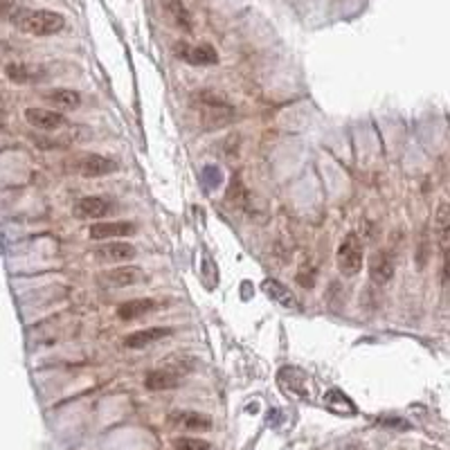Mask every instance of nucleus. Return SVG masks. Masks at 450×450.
<instances>
[{
  "mask_svg": "<svg viewBox=\"0 0 450 450\" xmlns=\"http://www.w3.org/2000/svg\"><path fill=\"white\" fill-rule=\"evenodd\" d=\"M3 16L14 27L32 36H52L66 27V18L50 9H27L14 3H3Z\"/></svg>",
  "mask_w": 450,
  "mask_h": 450,
  "instance_id": "obj_1",
  "label": "nucleus"
},
{
  "mask_svg": "<svg viewBox=\"0 0 450 450\" xmlns=\"http://www.w3.org/2000/svg\"><path fill=\"white\" fill-rule=\"evenodd\" d=\"M435 237L441 257V284L450 282V203H439L435 212Z\"/></svg>",
  "mask_w": 450,
  "mask_h": 450,
  "instance_id": "obj_2",
  "label": "nucleus"
},
{
  "mask_svg": "<svg viewBox=\"0 0 450 450\" xmlns=\"http://www.w3.org/2000/svg\"><path fill=\"white\" fill-rule=\"evenodd\" d=\"M336 261H338L340 273L345 277H354L360 273L363 261H365V246H363V241H360L358 232H349L347 237L342 239Z\"/></svg>",
  "mask_w": 450,
  "mask_h": 450,
  "instance_id": "obj_3",
  "label": "nucleus"
},
{
  "mask_svg": "<svg viewBox=\"0 0 450 450\" xmlns=\"http://www.w3.org/2000/svg\"><path fill=\"white\" fill-rule=\"evenodd\" d=\"M72 171H77L84 178H99L115 174L117 162L106 156H99V153H81V156L72 160Z\"/></svg>",
  "mask_w": 450,
  "mask_h": 450,
  "instance_id": "obj_4",
  "label": "nucleus"
},
{
  "mask_svg": "<svg viewBox=\"0 0 450 450\" xmlns=\"http://www.w3.org/2000/svg\"><path fill=\"white\" fill-rule=\"evenodd\" d=\"M176 57L183 59L185 63H192V66H214L219 63V54L212 48V45L201 43V45H189L185 41L176 43Z\"/></svg>",
  "mask_w": 450,
  "mask_h": 450,
  "instance_id": "obj_5",
  "label": "nucleus"
},
{
  "mask_svg": "<svg viewBox=\"0 0 450 450\" xmlns=\"http://www.w3.org/2000/svg\"><path fill=\"white\" fill-rule=\"evenodd\" d=\"M138 228L131 221H97L90 225V239L106 241V239H124L133 237Z\"/></svg>",
  "mask_w": 450,
  "mask_h": 450,
  "instance_id": "obj_6",
  "label": "nucleus"
},
{
  "mask_svg": "<svg viewBox=\"0 0 450 450\" xmlns=\"http://www.w3.org/2000/svg\"><path fill=\"white\" fill-rule=\"evenodd\" d=\"M72 214L81 221H99L111 214V203L102 196H84L72 207Z\"/></svg>",
  "mask_w": 450,
  "mask_h": 450,
  "instance_id": "obj_7",
  "label": "nucleus"
},
{
  "mask_svg": "<svg viewBox=\"0 0 450 450\" xmlns=\"http://www.w3.org/2000/svg\"><path fill=\"white\" fill-rule=\"evenodd\" d=\"M135 255H138V250L126 241H104L95 250V257L99 261H108V264H124V261L135 259Z\"/></svg>",
  "mask_w": 450,
  "mask_h": 450,
  "instance_id": "obj_8",
  "label": "nucleus"
},
{
  "mask_svg": "<svg viewBox=\"0 0 450 450\" xmlns=\"http://www.w3.org/2000/svg\"><path fill=\"white\" fill-rule=\"evenodd\" d=\"M180 378H183V372H178V369L160 367V369H153V372L147 374V378H144V387L151 392H167V390H174V387L180 385Z\"/></svg>",
  "mask_w": 450,
  "mask_h": 450,
  "instance_id": "obj_9",
  "label": "nucleus"
},
{
  "mask_svg": "<svg viewBox=\"0 0 450 450\" xmlns=\"http://www.w3.org/2000/svg\"><path fill=\"white\" fill-rule=\"evenodd\" d=\"M261 288H264V293L273 300L275 304H279V306H284V309H291V311H300L302 309V304H300V300L291 293V288L288 286H284L282 282H277V279H273V277H268V279H264L261 282Z\"/></svg>",
  "mask_w": 450,
  "mask_h": 450,
  "instance_id": "obj_10",
  "label": "nucleus"
},
{
  "mask_svg": "<svg viewBox=\"0 0 450 450\" xmlns=\"http://www.w3.org/2000/svg\"><path fill=\"white\" fill-rule=\"evenodd\" d=\"M144 273L135 266H117L113 270H106L102 273V284L113 286V288H124V286H133L138 282H144Z\"/></svg>",
  "mask_w": 450,
  "mask_h": 450,
  "instance_id": "obj_11",
  "label": "nucleus"
},
{
  "mask_svg": "<svg viewBox=\"0 0 450 450\" xmlns=\"http://www.w3.org/2000/svg\"><path fill=\"white\" fill-rule=\"evenodd\" d=\"M394 277V259L390 257L387 250H378L374 252L372 261H369V279L378 286L390 284Z\"/></svg>",
  "mask_w": 450,
  "mask_h": 450,
  "instance_id": "obj_12",
  "label": "nucleus"
},
{
  "mask_svg": "<svg viewBox=\"0 0 450 450\" xmlns=\"http://www.w3.org/2000/svg\"><path fill=\"white\" fill-rule=\"evenodd\" d=\"M169 423L174 428L187 432H207L212 430V419L201 412H174L169 417Z\"/></svg>",
  "mask_w": 450,
  "mask_h": 450,
  "instance_id": "obj_13",
  "label": "nucleus"
},
{
  "mask_svg": "<svg viewBox=\"0 0 450 450\" xmlns=\"http://www.w3.org/2000/svg\"><path fill=\"white\" fill-rule=\"evenodd\" d=\"M171 336V329L167 327H153V329H140V331H133L129 336L124 338V347L126 349H147L151 347L153 342H158L162 338Z\"/></svg>",
  "mask_w": 450,
  "mask_h": 450,
  "instance_id": "obj_14",
  "label": "nucleus"
},
{
  "mask_svg": "<svg viewBox=\"0 0 450 450\" xmlns=\"http://www.w3.org/2000/svg\"><path fill=\"white\" fill-rule=\"evenodd\" d=\"M25 120L41 131H54L66 124V117L57 111H48V108H27Z\"/></svg>",
  "mask_w": 450,
  "mask_h": 450,
  "instance_id": "obj_15",
  "label": "nucleus"
},
{
  "mask_svg": "<svg viewBox=\"0 0 450 450\" xmlns=\"http://www.w3.org/2000/svg\"><path fill=\"white\" fill-rule=\"evenodd\" d=\"M158 309V302L156 300H149V297H138V300H129V302H122L117 306V318L124 320V322H131V320H138L149 315L151 311Z\"/></svg>",
  "mask_w": 450,
  "mask_h": 450,
  "instance_id": "obj_16",
  "label": "nucleus"
},
{
  "mask_svg": "<svg viewBox=\"0 0 450 450\" xmlns=\"http://www.w3.org/2000/svg\"><path fill=\"white\" fill-rule=\"evenodd\" d=\"M162 7H165L167 16L174 21V25L178 27V30H183V32H192L194 30L192 14H189V9L180 3V0H162Z\"/></svg>",
  "mask_w": 450,
  "mask_h": 450,
  "instance_id": "obj_17",
  "label": "nucleus"
},
{
  "mask_svg": "<svg viewBox=\"0 0 450 450\" xmlns=\"http://www.w3.org/2000/svg\"><path fill=\"white\" fill-rule=\"evenodd\" d=\"M43 99L48 104L57 106V108H66V111H70V108H77L81 104V95L77 93V90H70V88L48 90V93L43 95Z\"/></svg>",
  "mask_w": 450,
  "mask_h": 450,
  "instance_id": "obj_18",
  "label": "nucleus"
},
{
  "mask_svg": "<svg viewBox=\"0 0 450 450\" xmlns=\"http://www.w3.org/2000/svg\"><path fill=\"white\" fill-rule=\"evenodd\" d=\"M7 75L16 84H30V81L41 79L43 70L36 66H25V63H12V66H7Z\"/></svg>",
  "mask_w": 450,
  "mask_h": 450,
  "instance_id": "obj_19",
  "label": "nucleus"
},
{
  "mask_svg": "<svg viewBox=\"0 0 450 450\" xmlns=\"http://www.w3.org/2000/svg\"><path fill=\"white\" fill-rule=\"evenodd\" d=\"M174 450H212L210 441L198 437H178L174 439Z\"/></svg>",
  "mask_w": 450,
  "mask_h": 450,
  "instance_id": "obj_20",
  "label": "nucleus"
}]
</instances>
